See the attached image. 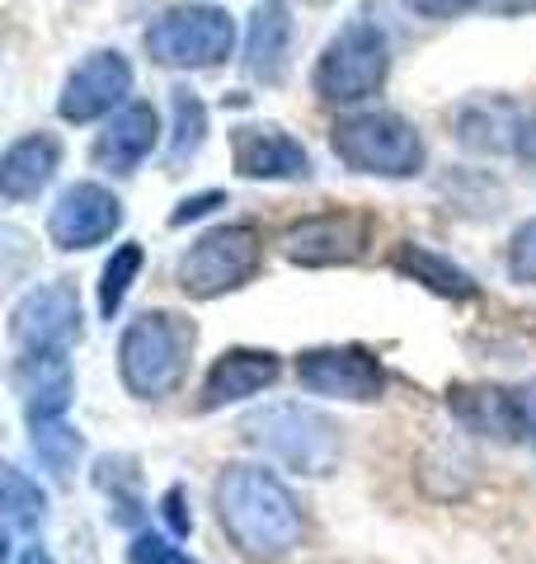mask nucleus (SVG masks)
I'll list each match as a JSON object with an SVG mask.
<instances>
[{
	"label": "nucleus",
	"mask_w": 536,
	"mask_h": 564,
	"mask_svg": "<svg viewBox=\"0 0 536 564\" xmlns=\"http://www.w3.org/2000/svg\"><path fill=\"white\" fill-rule=\"evenodd\" d=\"M33 452H39V462L66 480L71 470H76V456H81V433L66 429L62 419H47V423H33Z\"/></svg>",
	"instance_id": "nucleus-25"
},
{
	"label": "nucleus",
	"mask_w": 536,
	"mask_h": 564,
	"mask_svg": "<svg viewBox=\"0 0 536 564\" xmlns=\"http://www.w3.org/2000/svg\"><path fill=\"white\" fill-rule=\"evenodd\" d=\"M231 47H236V24L217 6H174L147 29L151 62L179 66V70L217 66L231 57Z\"/></svg>",
	"instance_id": "nucleus-7"
},
{
	"label": "nucleus",
	"mask_w": 536,
	"mask_h": 564,
	"mask_svg": "<svg viewBox=\"0 0 536 564\" xmlns=\"http://www.w3.org/2000/svg\"><path fill=\"white\" fill-rule=\"evenodd\" d=\"M231 155L245 180H307L311 174L307 147L282 128H236Z\"/></svg>",
	"instance_id": "nucleus-14"
},
{
	"label": "nucleus",
	"mask_w": 536,
	"mask_h": 564,
	"mask_svg": "<svg viewBox=\"0 0 536 564\" xmlns=\"http://www.w3.org/2000/svg\"><path fill=\"white\" fill-rule=\"evenodd\" d=\"M259 259H264V240L255 226L245 221L217 226L203 240H193V250L179 259V288L199 296V302H212V296L245 288L259 273Z\"/></svg>",
	"instance_id": "nucleus-6"
},
{
	"label": "nucleus",
	"mask_w": 536,
	"mask_h": 564,
	"mask_svg": "<svg viewBox=\"0 0 536 564\" xmlns=\"http://www.w3.org/2000/svg\"><path fill=\"white\" fill-rule=\"evenodd\" d=\"M193 344H199L193 321H184V315H174V311H141L118 339L122 386H128L137 400H160V395L179 391V381L189 372Z\"/></svg>",
	"instance_id": "nucleus-2"
},
{
	"label": "nucleus",
	"mask_w": 536,
	"mask_h": 564,
	"mask_svg": "<svg viewBox=\"0 0 536 564\" xmlns=\"http://www.w3.org/2000/svg\"><path fill=\"white\" fill-rule=\"evenodd\" d=\"M508 273L513 282H532L536 288V217L517 226L508 240Z\"/></svg>",
	"instance_id": "nucleus-26"
},
{
	"label": "nucleus",
	"mask_w": 536,
	"mask_h": 564,
	"mask_svg": "<svg viewBox=\"0 0 536 564\" xmlns=\"http://www.w3.org/2000/svg\"><path fill=\"white\" fill-rule=\"evenodd\" d=\"M372 221L363 212H315V217L297 221L282 236V254L301 269H334V263H353L367 254Z\"/></svg>",
	"instance_id": "nucleus-10"
},
{
	"label": "nucleus",
	"mask_w": 536,
	"mask_h": 564,
	"mask_svg": "<svg viewBox=\"0 0 536 564\" xmlns=\"http://www.w3.org/2000/svg\"><path fill=\"white\" fill-rule=\"evenodd\" d=\"M20 564H52V555L43 551V545H29V551L20 555Z\"/></svg>",
	"instance_id": "nucleus-34"
},
{
	"label": "nucleus",
	"mask_w": 536,
	"mask_h": 564,
	"mask_svg": "<svg viewBox=\"0 0 536 564\" xmlns=\"http://www.w3.org/2000/svg\"><path fill=\"white\" fill-rule=\"evenodd\" d=\"M207 141V109L193 90H174V137H170V161L184 165L189 155H199Z\"/></svg>",
	"instance_id": "nucleus-24"
},
{
	"label": "nucleus",
	"mask_w": 536,
	"mask_h": 564,
	"mask_svg": "<svg viewBox=\"0 0 536 564\" xmlns=\"http://www.w3.org/2000/svg\"><path fill=\"white\" fill-rule=\"evenodd\" d=\"M292 66V10L288 0H259L245 29V70L259 85H282Z\"/></svg>",
	"instance_id": "nucleus-13"
},
{
	"label": "nucleus",
	"mask_w": 536,
	"mask_h": 564,
	"mask_svg": "<svg viewBox=\"0 0 536 564\" xmlns=\"http://www.w3.org/2000/svg\"><path fill=\"white\" fill-rule=\"evenodd\" d=\"M132 95V66L118 47H99L71 70L57 99V113L66 122H95L104 113H118Z\"/></svg>",
	"instance_id": "nucleus-9"
},
{
	"label": "nucleus",
	"mask_w": 536,
	"mask_h": 564,
	"mask_svg": "<svg viewBox=\"0 0 536 564\" xmlns=\"http://www.w3.org/2000/svg\"><path fill=\"white\" fill-rule=\"evenodd\" d=\"M62 165V147L57 137L47 132H29L20 137L14 147L6 151V161H0V193H6L10 203H29L39 198V193L52 184V174Z\"/></svg>",
	"instance_id": "nucleus-20"
},
{
	"label": "nucleus",
	"mask_w": 536,
	"mask_h": 564,
	"mask_svg": "<svg viewBox=\"0 0 536 564\" xmlns=\"http://www.w3.org/2000/svg\"><path fill=\"white\" fill-rule=\"evenodd\" d=\"M523 122L527 113L513 99H471L457 109V141L475 155H504V151H517Z\"/></svg>",
	"instance_id": "nucleus-19"
},
{
	"label": "nucleus",
	"mask_w": 536,
	"mask_h": 564,
	"mask_svg": "<svg viewBox=\"0 0 536 564\" xmlns=\"http://www.w3.org/2000/svg\"><path fill=\"white\" fill-rule=\"evenodd\" d=\"M137 273H141V245L122 240L118 250L109 254V263H104V273H99V315H104V321H114V315L122 311Z\"/></svg>",
	"instance_id": "nucleus-23"
},
{
	"label": "nucleus",
	"mask_w": 536,
	"mask_h": 564,
	"mask_svg": "<svg viewBox=\"0 0 536 564\" xmlns=\"http://www.w3.org/2000/svg\"><path fill=\"white\" fill-rule=\"evenodd\" d=\"M128 564H199V560H189L170 536L141 532V536L128 545Z\"/></svg>",
	"instance_id": "nucleus-27"
},
{
	"label": "nucleus",
	"mask_w": 536,
	"mask_h": 564,
	"mask_svg": "<svg viewBox=\"0 0 536 564\" xmlns=\"http://www.w3.org/2000/svg\"><path fill=\"white\" fill-rule=\"evenodd\" d=\"M47 522V494L20 466H6V527L10 536H39Z\"/></svg>",
	"instance_id": "nucleus-22"
},
{
	"label": "nucleus",
	"mask_w": 536,
	"mask_h": 564,
	"mask_svg": "<svg viewBox=\"0 0 536 564\" xmlns=\"http://www.w3.org/2000/svg\"><path fill=\"white\" fill-rule=\"evenodd\" d=\"M390 263H396L405 278L424 282L428 292L447 296V302H471V296L480 292V288H475V278H471L467 269H457L452 259H442V254H433V250H424V245H400Z\"/></svg>",
	"instance_id": "nucleus-21"
},
{
	"label": "nucleus",
	"mask_w": 536,
	"mask_h": 564,
	"mask_svg": "<svg viewBox=\"0 0 536 564\" xmlns=\"http://www.w3.org/2000/svg\"><path fill=\"white\" fill-rule=\"evenodd\" d=\"M222 203H226V193H217V188H212V193H199V198H184V203H179V212L170 217V226L199 221V217H207V212H212V207H222Z\"/></svg>",
	"instance_id": "nucleus-29"
},
{
	"label": "nucleus",
	"mask_w": 536,
	"mask_h": 564,
	"mask_svg": "<svg viewBox=\"0 0 536 564\" xmlns=\"http://www.w3.org/2000/svg\"><path fill=\"white\" fill-rule=\"evenodd\" d=\"M447 404H452V414L480 437H494V443H517V437H523L517 395L504 391V386H452Z\"/></svg>",
	"instance_id": "nucleus-18"
},
{
	"label": "nucleus",
	"mask_w": 536,
	"mask_h": 564,
	"mask_svg": "<svg viewBox=\"0 0 536 564\" xmlns=\"http://www.w3.org/2000/svg\"><path fill=\"white\" fill-rule=\"evenodd\" d=\"M517 414H523V437H532L536 443V381H527V386H517Z\"/></svg>",
	"instance_id": "nucleus-31"
},
{
	"label": "nucleus",
	"mask_w": 536,
	"mask_h": 564,
	"mask_svg": "<svg viewBox=\"0 0 536 564\" xmlns=\"http://www.w3.org/2000/svg\"><path fill=\"white\" fill-rule=\"evenodd\" d=\"M334 155L357 174H382V180H409L424 170V137L415 122L390 109L349 113L330 128Z\"/></svg>",
	"instance_id": "nucleus-4"
},
{
	"label": "nucleus",
	"mask_w": 536,
	"mask_h": 564,
	"mask_svg": "<svg viewBox=\"0 0 536 564\" xmlns=\"http://www.w3.org/2000/svg\"><path fill=\"white\" fill-rule=\"evenodd\" d=\"M10 334L24 352H66L81 339V302L66 282H43L10 311Z\"/></svg>",
	"instance_id": "nucleus-11"
},
{
	"label": "nucleus",
	"mask_w": 536,
	"mask_h": 564,
	"mask_svg": "<svg viewBox=\"0 0 536 564\" xmlns=\"http://www.w3.org/2000/svg\"><path fill=\"white\" fill-rule=\"evenodd\" d=\"M513 155H523L527 165H536V113H527L523 132H517V151H513Z\"/></svg>",
	"instance_id": "nucleus-32"
},
{
	"label": "nucleus",
	"mask_w": 536,
	"mask_h": 564,
	"mask_svg": "<svg viewBox=\"0 0 536 564\" xmlns=\"http://www.w3.org/2000/svg\"><path fill=\"white\" fill-rule=\"evenodd\" d=\"M217 522L245 560H282L301 545V508L292 489L264 466H226L217 475Z\"/></svg>",
	"instance_id": "nucleus-1"
},
{
	"label": "nucleus",
	"mask_w": 536,
	"mask_h": 564,
	"mask_svg": "<svg viewBox=\"0 0 536 564\" xmlns=\"http://www.w3.org/2000/svg\"><path fill=\"white\" fill-rule=\"evenodd\" d=\"M297 381L311 395H330V400H353L367 404L386 391V372L377 362V352L363 344H334V348H307L297 358Z\"/></svg>",
	"instance_id": "nucleus-8"
},
{
	"label": "nucleus",
	"mask_w": 536,
	"mask_h": 564,
	"mask_svg": "<svg viewBox=\"0 0 536 564\" xmlns=\"http://www.w3.org/2000/svg\"><path fill=\"white\" fill-rule=\"evenodd\" d=\"M165 522H170L174 536H189V527H193V518L184 513V489H179V485L165 494Z\"/></svg>",
	"instance_id": "nucleus-30"
},
{
	"label": "nucleus",
	"mask_w": 536,
	"mask_h": 564,
	"mask_svg": "<svg viewBox=\"0 0 536 564\" xmlns=\"http://www.w3.org/2000/svg\"><path fill=\"white\" fill-rule=\"evenodd\" d=\"M485 6L494 14H527V10H536V0H485Z\"/></svg>",
	"instance_id": "nucleus-33"
},
{
	"label": "nucleus",
	"mask_w": 536,
	"mask_h": 564,
	"mask_svg": "<svg viewBox=\"0 0 536 564\" xmlns=\"http://www.w3.org/2000/svg\"><path fill=\"white\" fill-rule=\"evenodd\" d=\"M14 386L24 395L29 423L62 419L71 410V395H76V377H71L66 352H24L14 362Z\"/></svg>",
	"instance_id": "nucleus-17"
},
{
	"label": "nucleus",
	"mask_w": 536,
	"mask_h": 564,
	"mask_svg": "<svg viewBox=\"0 0 536 564\" xmlns=\"http://www.w3.org/2000/svg\"><path fill=\"white\" fill-rule=\"evenodd\" d=\"M480 0H405V10H415L419 20H457V14L475 10Z\"/></svg>",
	"instance_id": "nucleus-28"
},
{
	"label": "nucleus",
	"mask_w": 536,
	"mask_h": 564,
	"mask_svg": "<svg viewBox=\"0 0 536 564\" xmlns=\"http://www.w3.org/2000/svg\"><path fill=\"white\" fill-rule=\"evenodd\" d=\"M390 70V39L372 14H353V20L334 33L320 52V62L311 70V85L320 99L330 104H357L367 95H377Z\"/></svg>",
	"instance_id": "nucleus-5"
},
{
	"label": "nucleus",
	"mask_w": 536,
	"mask_h": 564,
	"mask_svg": "<svg viewBox=\"0 0 536 564\" xmlns=\"http://www.w3.org/2000/svg\"><path fill=\"white\" fill-rule=\"evenodd\" d=\"M122 226V203L104 184H71L47 217V236L57 250H89Z\"/></svg>",
	"instance_id": "nucleus-12"
},
{
	"label": "nucleus",
	"mask_w": 536,
	"mask_h": 564,
	"mask_svg": "<svg viewBox=\"0 0 536 564\" xmlns=\"http://www.w3.org/2000/svg\"><path fill=\"white\" fill-rule=\"evenodd\" d=\"M160 141V113L151 104H122L109 128L95 137V165L109 174H132Z\"/></svg>",
	"instance_id": "nucleus-16"
},
{
	"label": "nucleus",
	"mask_w": 536,
	"mask_h": 564,
	"mask_svg": "<svg viewBox=\"0 0 536 564\" xmlns=\"http://www.w3.org/2000/svg\"><path fill=\"white\" fill-rule=\"evenodd\" d=\"M282 362L278 352L268 348H226L217 362L207 367V381H203V410H222V404H236V400H249L268 391L278 381Z\"/></svg>",
	"instance_id": "nucleus-15"
},
{
	"label": "nucleus",
	"mask_w": 536,
	"mask_h": 564,
	"mask_svg": "<svg viewBox=\"0 0 536 564\" xmlns=\"http://www.w3.org/2000/svg\"><path fill=\"white\" fill-rule=\"evenodd\" d=\"M240 433L245 443H255L297 475H330L339 466V452H344L339 423L301 400H274L264 410H249Z\"/></svg>",
	"instance_id": "nucleus-3"
}]
</instances>
